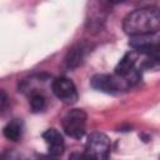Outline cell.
<instances>
[{
  "instance_id": "obj_1",
  "label": "cell",
  "mask_w": 160,
  "mask_h": 160,
  "mask_svg": "<svg viewBox=\"0 0 160 160\" xmlns=\"http://www.w3.org/2000/svg\"><path fill=\"white\" fill-rule=\"evenodd\" d=\"M122 29L131 38L156 34L160 30V9L141 8L129 12L122 21Z\"/></svg>"
},
{
  "instance_id": "obj_2",
  "label": "cell",
  "mask_w": 160,
  "mask_h": 160,
  "mask_svg": "<svg viewBox=\"0 0 160 160\" xmlns=\"http://www.w3.org/2000/svg\"><path fill=\"white\" fill-rule=\"evenodd\" d=\"M111 144L109 138L102 132H92L85 144V155L92 160H109Z\"/></svg>"
},
{
  "instance_id": "obj_3",
  "label": "cell",
  "mask_w": 160,
  "mask_h": 160,
  "mask_svg": "<svg viewBox=\"0 0 160 160\" xmlns=\"http://www.w3.org/2000/svg\"><path fill=\"white\" fill-rule=\"evenodd\" d=\"M91 86L95 90L101 91V92L116 94V92L126 90L128 88L131 86V84L129 82V80H126L116 74H112V75L99 74L91 79Z\"/></svg>"
},
{
  "instance_id": "obj_4",
  "label": "cell",
  "mask_w": 160,
  "mask_h": 160,
  "mask_svg": "<svg viewBox=\"0 0 160 160\" xmlns=\"http://www.w3.org/2000/svg\"><path fill=\"white\" fill-rule=\"evenodd\" d=\"M86 112L82 109H72L68 111L62 119V129L66 135L74 139H80L85 134Z\"/></svg>"
},
{
  "instance_id": "obj_5",
  "label": "cell",
  "mask_w": 160,
  "mask_h": 160,
  "mask_svg": "<svg viewBox=\"0 0 160 160\" xmlns=\"http://www.w3.org/2000/svg\"><path fill=\"white\" fill-rule=\"evenodd\" d=\"M51 89L55 96L65 104H74L78 100L76 86L69 78H56L51 84Z\"/></svg>"
},
{
  "instance_id": "obj_6",
  "label": "cell",
  "mask_w": 160,
  "mask_h": 160,
  "mask_svg": "<svg viewBox=\"0 0 160 160\" xmlns=\"http://www.w3.org/2000/svg\"><path fill=\"white\" fill-rule=\"evenodd\" d=\"M129 45L135 51L148 55L160 50V36H156L155 34L135 36V38H131V40L129 41Z\"/></svg>"
},
{
  "instance_id": "obj_7",
  "label": "cell",
  "mask_w": 160,
  "mask_h": 160,
  "mask_svg": "<svg viewBox=\"0 0 160 160\" xmlns=\"http://www.w3.org/2000/svg\"><path fill=\"white\" fill-rule=\"evenodd\" d=\"M42 139L48 146L49 155L51 156H59L64 151V139L62 135L54 128L48 129L42 134Z\"/></svg>"
},
{
  "instance_id": "obj_8",
  "label": "cell",
  "mask_w": 160,
  "mask_h": 160,
  "mask_svg": "<svg viewBox=\"0 0 160 160\" xmlns=\"http://www.w3.org/2000/svg\"><path fill=\"white\" fill-rule=\"evenodd\" d=\"M2 132H4L6 139H9L11 141H19L22 138V132H24L22 121L19 119H14V120L9 121L5 125Z\"/></svg>"
},
{
  "instance_id": "obj_9",
  "label": "cell",
  "mask_w": 160,
  "mask_h": 160,
  "mask_svg": "<svg viewBox=\"0 0 160 160\" xmlns=\"http://www.w3.org/2000/svg\"><path fill=\"white\" fill-rule=\"evenodd\" d=\"M141 69L144 70H160V50L145 55L141 62Z\"/></svg>"
},
{
  "instance_id": "obj_10",
  "label": "cell",
  "mask_w": 160,
  "mask_h": 160,
  "mask_svg": "<svg viewBox=\"0 0 160 160\" xmlns=\"http://www.w3.org/2000/svg\"><path fill=\"white\" fill-rule=\"evenodd\" d=\"M30 106L34 112H40L46 108V99L39 91H32L30 96Z\"/></svg>"
},
{
  "instance_id": "obj_11",
  "label": "cell",
  "mask_w": 160,
  "mask_h": 160,
  "mask_svg": "<svg viewBox=\"0 0 160 160\" xmlns=\"http://www.w3.org/2000/svg\"><path fill=\"white\" fill-rule=\"evenodd\" d=\"M82 48H74L69 51L68 56L65 58V64L68 68H75L78 66L80 62H81V59H82Z\"/></svg>"
},
{
  "instance_id": "obj_12",
  "label": "cell",
  "mask_w": 160,
  "mask_h": 160,
  "mask_svg": "<svg viewBox=\"0 0 160 160\" xmlns=\"http://www.w3.org/2000/svg\"><path fill=\"white\" fill-rule=\"evenodd\" d=\"M69 160H92V159L85 155V152H72L69 156Z\"/></svg>"
},
{
  "instance_id": "obj_13",
  "label": "cell",
  "mask_w": 160,
  "mask_h": 160,
  "mask_svg": "<svg viewBox=\"0 0 160 160\" xmlns=\"http://www.w3.org/2000/svg\"><path fill=\"white\" fill-rule=\"evenodd\" d=\"M2 160H20V156L15 151H6L2 155Z\"/></svg>"
},
{
  "instance_id": "obj_14",
  "label": "cell",
  "mask_w": 160,
  "mask_h": 160,
  "mask_svg": "<svg viewBox=\"0 0 160 160\" xmlns=\"http://www.w3.org/2000/svg\"><path fill=\"white\" fill-rule=\"evenodd\" d=\"M38 160H56V159H55V156L48 155V156H41V158H39Z\"/></svg>"
},
{
  "instance_id": "obj_15",
  "label": "cell",
  "mask_w": 160,
  "mask_h": 160,
  "mask_svg": "<svg viewBox=\"0 0 160 160\" xmlns=\"http://www.w3.org/2000/svg\"><path fill=\"white\" fill-rule=\"evenodd\" d=\"M159 160H160V158H159Z\"/></svg>"
}]
</instances>
